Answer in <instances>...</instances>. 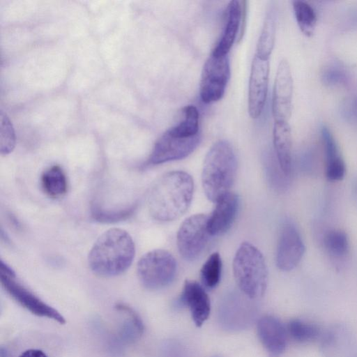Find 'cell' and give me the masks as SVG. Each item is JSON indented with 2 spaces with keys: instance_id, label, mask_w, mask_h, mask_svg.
Segmentation results:
<instances>
[{
  "instance_id": "cell-1",
  "label": "cell",
  "mask_w": 357,
  "mask_h": 357,
  "mask_svg": "<svg viewBox=\"0 0 357 357\" xmlns=\"http://www.w3.org/2000/svg\"><path fill=\"white\" fill-rule=\"evenodd\" d=\"M194 182L183 171H173L162 176L148 196L151 215L162 222L173 221L189 208L192 199Z\"/></svg>"
},
{
  "instance_id": "cell-2",
  "label": "cell",
  "mask_w": 357,
  "mask_h": 357,
  "mask_svg": "<svg viewBox=\"0 0 357 357\" xmlns=\"http://www.w3.org/2000/svg\"><path fill=\"white\" fill-rule=\"evenodd\" d=\"M135 248L125 230L112 228L102 234L91 248L89 264L96 274L112 277L121 274L132 264Z\"/></svg>"
},
{
  "instance_id": "cell-3",
  "label": "cell",
  "mask_w": 357,
  "mask_h": 357,
  "mask_svg": "<svg viewBox=\"0 0 357 357\" xmlns=\"http://www.w3.org/2000/svg\"><path fill=\"white\" fill-rule=\"evenodd\" d=\"M237 160L231 144L225 139L215 142L203 165L202 183L206 197L216 202L229 192L235 180Z\"/></svg>"
},
{
  "instance_id": "cell-4",
  "label": "cell",
  "mask_w": 357,
  "mask_h": 357,
  "mask_svg": "<svg viewBox=\"0 0 357 357\" xmlns=\"http://www.w3.org/2000/svg\"><path fill=\"white\" fill-rule=\"evenodd\" d=\"M233 272L240 290L249 298L262 296L268 284V269L262 253L252 244L242 243L233 260Z\"/></svg>"
},
{
  "instance_id": "cell-5",
  "label": "cell",
  "mask_w": 357,
  "mask_h": 357,
  "mask_svg": "<svg viewBox=\"0 0 357 357\" xmlns=\"http://www.w3.org/2000/svg\"><path fill=\"white\" fill-rule=\"evenodd\" d=\"M176 268L174 256L162 249L144 255L137 266L140 282L149 289H159L169 285L175 278Z\"/></svg>"
},
{
  "instance_id": "cell-6",
  "label": "cell",
  "mask_w": 357,
  "mask_h": 357,
  "mask_svg": "<svg viewBox=\"0 0 357 357\" xmlns=\"http://www.w3.org/2000/svg\"><path fill=\"white\" fill-rule=\"evenodd\" d=\"M230 77L228 54L217 55L213 52L205 61L199 83L202 101L210 104L220 100L224 96Z\"/></svg>"
},
{
  "instance_id": "cell-7",
  "label": "cell",
  "mask_w": 357,
  "mask_h": 357,
  "mask_svg": "<svg viewBox=\"0 0 357 357\" xmlns=\"http://www.w3.org/2000/svg\"><path fill=\"white\" fill-rule=\"evenodd\" d=\"M208 235L206 215L199 213L187 218L181 224L176 235L181 256L188 261L196 259L204 249Z\"/></svg>"
},
{
  "instance_id": "cell-8",
  "label": "cell",
  "mask_w": 357,
  "mask_h": 357,
  "mask_svg": "<svg viewBox=\"0 0 357 357\" xmlns=\"http://www.w3.org/2000/svg\"><path fill=\"white\" fill-rule=\"evenodd\" d=\"M200 140V134L183 138L176 137L167 130L155 142L146 165L183 159L195 150Z\"/></svg>"
},
{
  "instance_id": "cell-9",
  "label": "cell",
  "mask_w": 357,
  "mask_h": 357,
  "mask_svg": "<svg viewBox=\"0 0 357 357\" xmlns=\"http://www.w3.org/2000/svg\"><path fill=\"white\" fill-rule=\"evenodd\" d=\"M305 251V244L296 227L286 222L281 227L278 241L275 262L283 271L295 268L301 261Z\"/></svg>"
},
{
  "instance_id": "cell-10",
  "label": "cell",
  "mask_w": 357,
  "mask_h": 357,
  "mask_svg": "<svg viewBox=\"0 0 357 357\" xmlns=\"http://www.w3.org/2000/svg\"><path fill=\"white\" fill-rule=\"evenodd\" d=\"M293 77L288 61L282 59L278 66L273 90L272 114L275 121H287L291 115Z\"/></svg>"
},
{
  "instance_id": "cell-11",
  "label": "cell",
  "mask_w": 357,
  "mask_h": 357,
  "mask_svg": "<svg viewBox=\"0 0 357 357\" xmlns=\"http://www.w3.org/2000/svg\"><path fill=\"white\" fill-rule=\"evenodd\" d=\"M319 340L323 357H357V338L344 324H333L323 331Z\"/></svg>"
},
{
  "instance_id": "cell-12",
  "label": "cell",
  "mask_w": 357,
  "mask_h": 357,
  "mask_svg": "<svg viewBox=\"0 0 357 357\" xmlns=\"http://www.w3.org/2000/svg\"><path fill=\"white\" fill-rule=\"evenodd\" d=\"M15 277L1 274V282L6 291L21 306L32 314L47 317L64 324V317L52 306L47 305L32 292L15 280Z\"/></svg>"
},
{
  "instance_id": "cell-13",
  "label": "cell",
  "mask_w": 357,
  "mask_h": 357,
  "mask_svg": "<svg viewBox=\"0 0 357 357\" xmlns=\"http://www.w3.org/2000/svg\"><path fill=\"white\" fill-rule=\"evenodd\" d=\"M317 239L330 263L337 271H342L348 265L351 247L347 233L340 229L319 227Z\"/></svg>"
},
{
  "instance_id": "cell-14",
  "label": "cell",
  "mask_w": 357,
  "mask_h": 357,
  "mask_svg": "<svg viewBox=\"0 0 357 357\" xmlns=\"http://www.w3.org/2000/svg\"><path fill=\"white\" fill-rule=\"evenodd\" d=\"M269 61L255 55L250 69L248 109L252 119H257L261 114L268 92Z\"/></svg>"
},
{
  "instance_id": "cell-15",
  "label": "cell",
  "mask_w": 357,
  "mask_h": 357,
  "mask_svg": "<svg viewBox=\"0 0 357 357\" xmlns=\"http://www.w3.org/2000/svg\"><path fill=\"white\" fill-rule=\"evenodd\" d=\"M178 303L188 307L197 327L201 326L210 314L209 297L204 287L197 281L188 280L185 282Z\"/></svg>"
},
{
  "instance_id": "cell-16",
  "label": "cell",
  "mask_w": 357,
  "mask_h": 357,
  "mask_svg": "<svg viewBox=\"0 0 357 357\" xmlns=\"http://www.w3.org/2000/svg\"><path fill=\"white\" fill-rule=\"evenodd\" d=\"M259 337L266 349L277 356L286 349L288 333L287 326L272 316L261 317L257 323Z\"/></svg>"
},
{
  "instance_id": "cell-17",
  "label": "cell",
  "mask_w": 357,
  "mask_h": 357,
  "mask_svg": "<svg viewBox=\"0 0 357 357\" xmlns=\"http://www.w3.org/2000/svg\"><path fill=\"white\" fill-rule=\"evenodd\" d=\"M215 203V208L208 216V230L213 236L221 235L231 227L238 211L239 199L236 194L229 192Z\"/></svg>"
},
{
  "instance_id": "cell-18",
  "label": "cell",
  "mask_w": 357,
  "mask_h": 357,
  "mask_svg": "<svg viewBox=\"0 0 357 357\" xmlns=\"http://www.w3.org/2000/svg\"><path fill=\"white\" fill-rule=\"evenodd\" d=\"M324 149V174L328 181L336 182L342 180L346 174V165L337 144L330 130L325 126L321 129Z\"/></svg>"
},
{
  "instance_id": "cell-19",
  "label": "cell",
  "mask_w": 357,
  "mask_h": 357,
  "mask_svg": "<svg viewBox=\"0 0 357 357\" xmlns=\"http://www.w3.org/2000/svg\"><path fill=\"white\" fill-rule=\"evenodd\" d=\"M243 10V1H229L227 8L226 24L218 43L212 51L213 54H228L240 31Z\"/></svg>"
},
{
  "instance_id": "cell-20",
  "label": "cell",
  "mask_w": 357,
  "mask_h": 357,
  "mask_svg": "<svg viewBox=\"0 0 357 357\" xmlns=\"http://www.w3.org/2000/svg\"><path fill=\"white\" fill-rule=\"evenodd\" d=\"M273 139L278 165L283 173L290 178L292 172V139L289 122H274Z\"/></svg>"
},
{
  "instance_id": "cell-21",
  "label": "cell",
  "mask_w": 357,
  "mask_h": 357,
  "mask_svg": "<svg viewBox=\"0 0 357 357\" xmlns=\"http://www.w3.org/2000/svg\"><path fill=\"white\" fill-rule=\"evenodd\" d=\"M276 15L273 7L266 14L262 29L257 44L255 55L262 60H268L275 44Z\"/></svg>"
},
{
  "instance_id": "cell-22",
  "label": "cell",
  "mask_w": 357,
  "mask_h": 357,
  "mask_svg": "<svg viewBox=\"0 0 357 357\" xmlns=\"http://www.w3.org/2000/svg\"><path fill=\"white\" fill-rule=\"evenodd\" d=\"M43 191L52 198L63 197L67 192V179L63 169L54 165L46 169L41 176Z\"/></svg>"
},
{
  "instance_id": "cell-23",
  "label": "cell",
  "mask_w": 357,
  "mask_h": 357,
  "mask_svg": "<svg viewBox=\"0 0 357 357\" xmlns=\"http://www.w3.org/2000/svg\"><path fill=\"white\" fill-rule=\"evenodd\" d=\"M286 326L289 337L299 343L320 340L323 333L316 324L300 319L290 320Z\"/></svg>"
},
{
  "instance_id": "cell-24",
  "label": "cell",
  "mask_w": 357,
  "mask_h": 357,
  "mask_svg": "<svg viewBox=\"0 0 357 357\" xmlns=\"http://www.w3.org/2000/svg\"><path fill=\"white\" fill-rule=\"evenodd\" d=\"M183 120L169 128L171 134L178 137H192L199 134V112L195 105H189L183 109Z\"/></svg>"
},
{
  "instance_id": "cell-25",
  "label": "cell",
  "mask_w": 357,
  "mask_h": 357,
  "mask_svg": "<svg viewBox=\"0 0 357 357\" xmlns=\"http://www.w3.org/2000/svg\"><path fill=\"white\" fill-rule=\"evenodd\" d=\"M294 13L298 26L306 36H311L317 24V15L307 2L301 0L292 1Z\"/></svg>"
},
{
  "instance_id": "cell-26",
  "label": "cell",
  "mask_w": 357,
  "mask_h": 357,
  "mask_svg": "<svg viewBox=\"0 0 357 357\" xmlns=\"http://www.w3.org/2000/svg\"><path fill=\"white\" fill-rule=\"evenodd\" d=\"M222 271V260L218 252L212 253L201 268V280L203 284L213 289L219 283Z\"/></svg>"
},
{
  "instance_id": "cell-27",
  "label": "cell",
  "mask_w": 357,
  "mask_h": 357,
  "mask_svg": "<svg viewBox=\"0 0 357 357\" xmlns=\"http://www.w3.org/2000/svg\"><path fill=\"white\" fill-rule=\"evenodd\" d=\"M116 309L126 314L128 319L125 324V336L128 339L135 340L139 338L144 331V325L138 314L129 306L119 303Z\"/></svg>"
},
{
  "instance_id": "cell-28",
  "label": "cell",
  "mask_w": 357,
  "mask_h": 357,
  "mask_svg": "<svg viewBox=\"0 0 357 357\" xmlns=\"http://www.w3.org/2000/svg\"><path fill=\"white\" fill-rule=\"evenodd\" d=\"M135 208L133 205L125 209L119 211H105L100 208L94 207L92 211V215L94 219L101 222H116L121 220L126 219L131 215Z\"/></svg>"
},
{
  "instance_id": "cell-29",
  "label": "cell",
  "mask_w": 357,
  "mask_h": 357,
  "mask_svg": "<svg viewBox=\"0 0 357 357\" xmlns=\"http://www.w3.org/2000/svg\"><path fill=\"white\" fill-rule=\"evenodd\" d=\"M346 73L339 66L328 67L322 73L321 79L323 83L328 86H335L343 84L346 81Z\"/></svg>"
},
{
  "instance_id": "cell-30",
  "label": "cell",
  "mask_w": 357,
  "mask_h": 357,
  "mask_svg": "<svg viewBox=\"0 0 357 357\" xmlns=\"http://www.w3.org/2000/svg\"><path fill=\"white\" fill-rule=\"evenodd\" d=\"M1 121L5 126V128H3L5 130V133L1 132V134H5L4 137H1V152L3 154H8L12 151L14 147V132L12 126L7 118L5 119V122H3L2 119Z\"/></svg>"
},
{
  "instance_id": "cell-31",
  "label": "cell",
  "mask_w": 357,
  "mask_h": 357,
  "mask_svg": "<svg viewBox=\"0 0 357 357\" xmlns=\"http://www.w3.org/2000/svg\"><path fill=\"white\" fill-rule=\"evenodd\" d=\"M19 357H48L43 351L30 349L24 351Z\"/></svg>"
},
{
  "instance_id": "cell-32",
  "label": "cell",
  "mask_w": 357,
  "mask_h": 357,
  "mask_svg": "<svg viewBox=\"0 0 357 357\" xmlns=\"http://www.w3.org/2000/svg\"><path fill=\"white\" fill-rule=\"evenodd\" d=\"M1 357H8L7 351L3 347L1 348Z\"/></svg>"
},
{
  "instance_id": "cell-33",
  "label": "cell",
  "mask_w": 357,
  "mask_h": 357,
  "mask_svg": "<svg viewBox=\"0 0 357 357\" xmlns=\"http://www.w3.org/2000/svg\"><path fill=\"white\" fill-rule=\"evenodd\" d=\"M354 107H355V110L357 113V98H356V100H355V102H354Z\"/></svg>"
},
{
  "instance_id": "cell-34",
  "label": "cell",
  "mask_w": 357,
  "mask_h": 357,
  "mask_svg": "<svg viewBox=\"0 0 357 357\" xmlns=\"http://www.w3.org/2000/svg\"><path fill=\"white\" fill-rule=\"evenodd\" d=\"M356 195H357V186H356Z\"/></svg>"
}]
</instances>
